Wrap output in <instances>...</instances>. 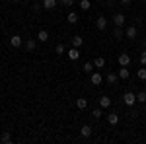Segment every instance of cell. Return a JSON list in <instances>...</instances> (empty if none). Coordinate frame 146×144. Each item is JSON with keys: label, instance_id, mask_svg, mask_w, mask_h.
I'll list each match as a JSON object with an SVG mask.
<instances>
[{"label": "cell", "instance_id": "obj_1", "mask_svg": "<svg viewBox=\"0 0 146 144\" xmlns=\"http://www.w3.org/2000/svg\"><path fill=\"white\" fill-rule=\"evenodd\" d=\"M123 103L125 105H129V107H135L136 103V94H133V92H127L123 96Z\"/></svg>", "mask_w": 146, "mask_h": 144}, {"label": "cell", "instance_id": "obj_2", "mask_svg": "<svg viewBox=\"0 0 146 144\" xmlns=\"http://www.w3.org/2000/svg\"><path fill=\"white\" fill-rule=\"evenodd\" d=\"M125 35H127L129 39H136V35H138V27H136V25H129V27L125 29Z\"/></svg>", "mask_w": 146, "mask_h": 144}, {"label": "cell", "instance_id": "obj_3", "mask_svg": "<svg viewBox=\"0 0 146 144\" xmlns=\"http://www.w3.org/2000/svg\"><path fill=\"white\" fill-rule=\"evenodd\" d=\"M90 82L94 84V86H100L101 82H103V76H101L100 72H92L90 74Z\"/></svg>", "mask_w": 146, "mask_h": 144}, {"label": "cell", "instance_id": "obj_4", "mask_svg": "<svg viewBox=\"0 0 146 144\" xmlns=\"http://www.w3.org/2000/svg\"><path fill=\"white\" fill-rule=\"evenodd\" d=\"M119 64H121V66H129V64H131V55H129V53H121V55H119Z\"/></svg>", "mask_w": 146, "mask_h": 144}, {"label": "cell", "instance_id": "obj_5", "mask_svg": "<svg viewBox=\"0 0 146 144\" xmlns=\"http://www.w3.org/2000/svg\"><path fill=\"white\" fill-rule=\"evenodd\" d=\"M113 23H115L117 27H123V23H125V16H123V14H119V12H117V14H113Z\"/></svg>", "mask_w": 146, "mask_h": 144}, {"label": "cell", "instance_id": "obj_6", "mask_svg": "<svg viewBox=\"0 0 146 144\" xmlns=\"http://www.w3.org/2000/svg\"><path fill=\"white\" fill-rule=\"evenodd\" d=\"M37 41L47 43V41H49V31H47V29H39V31H37Z\"/></svg>", "mask_w": 146, "mask_h": 144}, {"label": "cell", "instance_id": "obj_7", "mask_svg": "<svg viewBox=\"0 0 146 144\" xmlns=\"http://www.w3.org/2000/svg\"><path fill=\"white\" fill-rule=\"evenodd\" d=\"M10 45L14 47V49H20V47H22V37H20V35H12L10 37Z\"/></svg>", "mask_w": 146, "mask_h": 144}, {"label": "cell", "instance_id": "obj_8", "mask_svg": "<svg viewBox=\"0 0 146 144\" xmlns=\"http://www.w3.org/2000/svg\"><path fill=\"white\" fill-rule=\"evenodd\" d=\"M68 58H70V60H78V58H80L78 47H72V49H68Z\"/></svg>", "mask_w": 146, "mask_h": 144}, {"label": "cell", "instance_id": "obj_9", "mask_svg": "<svg viewBox=\"0 0 146 144\" xmlns=\"http://www.w3.org/2000/svg\"><path fill=\"white\" fill-rule=\"evenodd\" d=\"M96 27H98V29H100V31H103V29H105V27H107V20H105V18H103V16H100V18H98V20H96Z\"/></svg>", "mask_w": 146, "mask_h": 144}, {"label": "cell", "instance_id": "obj_10", "mask_svg": "<svg viewBox=\"0 0 146 144\" xmlns=\"http://www.w3.org/2000/svg\"><path fill=\"white\" fill-rule=\"evenodd\" d=\"M117 74H119V78H121V80H129V78H131V72H129V68H127V66H121Z\"/></svg>", "mask_w": 146, "mask_h": 144}, {"label": "cell", "instance_id": "obj_11", "mask_svg": "<svg viewBox=\"0 0 146 144\" xmlns=\"http://www.w3.org/2000/svg\"><path fill=\"white\" fill-rule=\"evenodd\" d=\"M119 119H121V117H119V113H109V115H107V123L113 125V127L119 123Z\"/></svg>", "mask_w": 146, "mask_h": 144}, {"label": "cell", "instance_id": "obj_12", "mask_svg": "<svg viewBox=\"0 0 146 144\" xmlns=\"http://www.w3.org/2000/svg\"><path fill=\"white\" fill-rule=\"evenodd\" d=\"M105 80H107V84H113V86H115V84H117L121 78H119V74H113V72H109V74L105 76Z\"/></svg>", "mask_w": 146, "mask_h": 144}, {"label": "cell", "instance_id": "obj_13", "mask_svg": "<svg viewBox=\"0 0 146 144\" xmlns=\"http://www.w3.org/2000/svg\"><path fill=\"white\" fill-rule=\"evenodd\" d=\"M56 4H58V0H43L45 10H53V8H56Z\"/></svg>", "mask_w": 146, "mask_h": 144}, {"label": "cell", "instance_id": "obj_14", "mask_svg": "<svg viewBox=\"0 0 146 144\" xmlns=\"http://www.w3.org/2000/svg\"><path fill=\"white\" fill-rule=\"evenodd\" d=\"M92 131H94V129H92L90 125H84V127L80 129V134H82V138H88V136L92 134Z\"/></svg>", "mask_w": 146, "mask_h": 144}, {"label": "cell", "instance_id": "obj_15", "mask_svg": "<svg viewBox=\"0 0 146 144\" xmlns=\"http://www.w3.org/2000/svg\"><path fill=\"white\" fill-rule=\"evenodd\" d=\"M35 47H37L35 39H27V41H25V51H27V53H33Z\"/></svg>", "mask_w": 146, "mask_h": 144}, {"label": "cell", "instance_id": "obj_16", "mask_svg": "<svg viewBox=\"0 0 146 144\" xmlns=\"http://www.w3.org/2000/svg\"><path fill=\"white\" fill-rule=\"evenodd\" d=\"M100 107H103V109L111 107V100H109L107 96H103V98H100Z\"/></svg>", "mask_w": 146, "mask_h": 144}, {"label": "cell", "instance_id": "obj_17", "mask_svg": "<svg viewBox=\"0 0 146 144\" xmlns=\"http://www.w3.org/2000/svg\"><path fill=\"white\" fill-rule=\"evenodd\" d=\"M82 45H84V37H80V35H74V37H72V47H82Z\"/></svg>", "mask_w": 146, "mask_h": 144}, {"label": "cell", "instance_id": "obj_18", "mask_svg": "<svg viewBox=\"0 0 146 144\" xmlns=\"http://www.w3.org/2000/svg\"><path fill=\"white\" fill-rule=\"evenodd\" d=\"M0 142H2V144H10V142H12V136H10V133H8V131H4V133H2V136H0Z\"/></svg>", "mask_w": 146, "mask_h": 144}, {"label": "cell", "instance_id": "obj_19", "mask_svg": "<svg viewBox=\"0 0 146 144\" xmlns=\"http://www.w3.org/2000/svg\"><path fill=\"white\" fill-rule=\"evenodd\" d=\"M76 107L84 111L86 107H88V100H84V98H78V100H76Z\"/></svg>", "mask_w": 146, "mask_h": 144}, {"label": "cell", "instance_id": "obj_20", "mask_svg": "<svg viewBox=\"0 0 146 144\" xmlns=\"http://www.w3.org/2000/svg\"><path fill=\"white\" fill-rule=\"evenodd\" d=\"M66 22L68 23H76V22H78V14H76V12H68Z\"/></svg>", "mask_w": 146, "mask_h": 144}, {"label": "cell", "instance_id": "obj_21", "mask_svg": "<svg viewBox=\"0 0 146 144\" xmlns=\"http://www.w3.org/2000/svg\"><path fill=\"white\" fill-rule=\"evenodd\" d=\"M101 115H103V107H98V109H94V111H92V117H94L96 121H100V119H101Z\"/></svg>", "mask_w": 146, "mask_h": 144}, {"label": "cell", "instance_id": "obj_22", "mask_svg": "<svg viewBox=\"0 0 146 144\" xmlns=\"http://www.w3.org/2000/svg\"><path fill=\"white\" fill-rule=\"evenodd\" d=\"M123 35H125V31L121 29V27L115 25V29H113V37H115V39H123Z\"/></svg>", "mask_w": 146, "mask_h": 144}, {"label": "cell", "instance_id": "obj_23", "mask_svg": "<svg viewBox=\"0 0 146 144\" xmlns=\"http://www.w3.org/2000/svg\"><path fill=\"white\" fill-rule=\"evenodd\" d=\"M94 66L96 68H103L105 66V58H103V56H98V58L94 60Z\"/></svg>", "mask_w": 146, "mask_h": 144}, {"label": "cell", "instance_id": "obj_24", "mask_svg": "<svg viewBox=\"0 0 146 144\" xmlns=\"http://www.w3.org/2000/svg\"><path fill=\"white\" fill-rule=\"evenodd\" d=\"M90 8H92V2H90V0H80V10L86 12V10H90Z\"/></svg>", "mask_w": 146, "mask_h": 144}, {"label": "cell", "instance_id": "obj_25", "mask_svg": "<svg viewBox=\"0 0 146 144\" xmlns=\"http://www.w3.org/2000/svg\"><path fill=\"white\" fill-rule=\"evenodd\" d=\"M136 101L138 103H146V92H138L136 94Z\"/></svg>", "mask_w": 146, "mask_h": 144}, {"label": "cell", "instance_id": "obj_26", "mask_svg": "<svg viewBox=\"0 0 146 144\" xmlns=\"http://www.w3.org/2000/svg\"><path fill=\"white\" fill-rule=\"evenodd\" d=\"M64 51H66V47H64L62 43H58L55 47V53H56V55H64Z\"/></svg>", "mask_w": 146, "mask_h": 144}, {"label": "cell", "instance_id": "obj_27", "mask_svg": "<svg viewBox=\"0 0 146 144\" xmlns=\"http://www.w3.org/2000/svg\"><path fill=\"white\" fill-rule=\"evenodd\" d=\"M136 76H138V80H146V66L138 68V72H136Z\"/></svg>", "mask_w": 146, "mask_h": 144}, {"label": "cell", "instance_id": "obj_28", "mask_svg": "<svg viewBox=\"0 0 146 144\" xmlns=\"http://www.w3.org/2000/svg\"><path fill=\"white\" fill-rule=\"evenodd\" d=\"M92 70H94V62H86V64H84V72H88V74H90Z\"/></svg>", "mask_w": 146, "mask_h": 144}, {"label": "cell", "instance_id": "obj_29", "mask_svg": "<svg viewBox=\"0 0 146 144\" xmlns=\"http://www.w3.org/2000/svg\"><path fill=\"white\" fill-rule=\"evenodd\" d=\"M140 64L146 66V49H144V53H140Z\"/></svg>", "mask_w": 146, "mask_h": 144}, {"label": "cell", "instance_id": "obj_30", "mask_svg": "<svg viewBox=\"0 0 146 144\" xmlns=\"http://www.w3.org/2000/svg\"><path fill=\"white\" fill-rule=\"evenodd\" d=\"M31 10H33V12H41V10H43V4H39V2H37V4H33V8H31Z\"/></svg>", "mask_w": 146, "mask_h": 144}, {"label": "cell", "instance_id": "obj_31", "mask_svg": "<svg viewBox=\"0 0 146 144\" xmlns=\"http://www.w3.org/2000/svg\"><path fill=\"white\" fill-rule=\"evenodd\" d=\"M58 4H62V6H72L74 2H72V0H58Z\"/></svg>", "mask_w": 146, "mask_h": 144}, {"label": "cell", "instance_id": "obj_32", "mask_svg": "<svg viewBox=\"0 0 146 144\" xmlns=\"http://www.w3.org/2000/svg\"><path fill=\"white\" fill-rule=\"evenodd\" d=\"M131 2H133V0H121V4H125V6H129Z\"/></svg>", "mask_w": 146, "mask_h": 144}, {"label": "cell", "instance_id": "obj_33", "mask_svg": "<svg viewBox=\"0 0 146 144\" xmlns=\"http://www.w3.org/2000/svg\"><path fill=\"white\" fill-rule=\"evenodd\" d=\"M10 2H12V4H16V2H20V0H10Z\"/></svg>", "mask_w": 146, "mask_h": 144}]
</instances>
